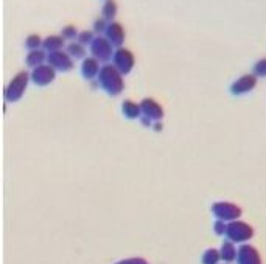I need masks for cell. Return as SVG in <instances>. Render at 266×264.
<instances>
[{
	"mask_svg": "<svg viewBox=\"0 0 266 264\" xmlns=\"http://www.w3.org/2000/svg\"><path fill=\"white\" fill-rule=\"evenodd\" d=\"M98 84L112 97L120 95L125 89V81L122 78V73L111 64H106L100 69Z\"/></svg>",
	"mask_w": 266,
	"mask_h": 264,
	"instance_id": "cell-1",
	"label": "cell"
},
{
	"mask_svg": "<svg viewBox=\"0 0 266 264\" xmlns=\"http://www.w3.org/2000/svg\"><path fill=\"white\" fill-rule=\"evenodd\" d=\"M224 237L227 238V241L233 244H246L254 237V228L248 222L236 219V221L227 222Z\"/></svg>",
	"mask_w": 266,
	"mask_h": 264,
	"instance_id": "cell-2",
	"label": "cell"
},
{
	"mask_svg": "<svg viewBox=\"0 0 266 264\" xmlns=\"http://www.w3.org/2000/svg\"><path fill=\"white\" fill-rule=\"evenodd\" d=\"M212 213L220 221L232 222V221L238 219L243 212H242V209L236 203H232V202H217V203L212 205Z\"/></svg>",
	"mask_w": 266,
	"mask_h": 264,
	"instance_id": "cell-3",
	"label": "cell"
},
{
	"mask_svg": "<svg viewBox=\"0 0 266 264\" xmlns=\"http://www.w3.org/2000/svg\"><path fill=\"white\" fill-rule=\"evenodd\" d=\"M28 78H30V75L25 73V72H20V73H17L13 78V81L8 84V87L5 89V100L7 101L14 103V101L22 98V95H23V92L26 89Z\"/></svg>",
	"mask_w": 266,
	"mask_h": 264,
	"instance_id": "cell-4",
	"label": "cell"
},
{
	"mask_svg": "<svg viewBox=\"0 0 266 264\" xmlns=\"http://www.w3.org/2000/svg\"><path fill=\"white\" fill-rule=\"evenodd\" d=\"M140 110H142V116H146V119H150L151 122H161L164 116L162 106L153 98H145L140 103Z\"/></svg>",
	"mask_w": 266,
	"mask_h": 264,
	"instance_id": "cell-5",
	"label": "cell"
},
{
	"mask_svg": "<svg viewBox=\"0 0 266 264\" xmlns=\"http://www.w3.org/2000/svg\"><path fill=\"white\" fill-rule=\"evenodd\" d=\"M48 64L55 70H63V72H67L73 67L72 57L69 56V53L64 51H51L48 54Z\"/></svg>",
	"mask_w": 266,
	"mask_h": 264,
	"instance_id": "cell-6",
	"label": "cell"
},
{
	"mask_svg": "<svg viewBox=\"0 0 266 264\" xmlns=\"http://www.w3.org/2000/svg\"><path fill=\"white\" fill-rule=\"evenodd\" d=\"M236 262L238 264H261V256L258 250L251 244H242L236 253Z\"/></svg>",
	"mask_w": 266,
	"mask_h": 264,
	"instance_id": "cell-7",
	"label": "cell"
},
{
	"mask_svg": "<svg viewBox=\"0 0 266 264\" xmlns=\"http://www.w3.org/2000/svg\"><path fill=\"white\" fill-rule=\"evenodd\" d=\"M134 66V57L128 50H118L114 54V67L122 75L129 73Z\"/></svg>",
	"mask_w": 266,
	"mask_h": 264,
	"instance_id": "cell-8",
	"label": "cell"
},
{
	"mask_svg": "<svg viewBox=\"0 0 266 264\" xmlns=\"http://www.w3.org/2000/svg\"><path fill=\"white\" fill-rule=\"evenodd\" d=\"M30 78H32V81L38 85H47L55 79V69L42 64V66L33 69V73L30 75Z\"/></svg>",
	"mask_w": 266,
	"mask_h": 264,
	"instance_id": "cell-9",
	"label": "cell"
},
{
	"mask_svg": "<svg viewBox=\"0 0 266 264\" xmlns=\"http://www.w3.org/2000/svg\"><path fill=\"white\" fill-rule=\"evenodd\" d=\"M92 54L97 61H108L112 56V47L104 39H95L92 42Z\"/></svg>",
	"mask_w": 266,
	"mask_h": 264,
	"instance_id": "cell-10",
	"label": "cell"
},
{
	"mask_svg": "<svg viewBox=\"0 0 266 264\" xmlns=\"http://www.w3.org/2000/svg\"><path fill=\"white\" fill-rule=\"evenodd\" d=\"M81 72H83V76L86 79H94L100 73V63L95 60V57H87V60H84V63H83Z\"/></svg>",
	"mask_w": 266,
	"mask_h": 264,
	"instance_id": "cell-11",
	"label": "cell"
},
{
	"mask_svg": "<svg viewBox=\"0 0 266 264\" xmlns=\"http://www.w3.org/2000/svg\"><path fill=\"white\" fill-rule=\"evenodd\" d=\"M218 252H220V258H221L226 264H229V262H232V261L236 259V253H238V249L235 247L233 243L224 241L223 246H221V249H220Z\"/></svg>",
	"mask_w": 266,
	"mask_h": 264,
	"instance_id": "cell-12",
	"label": "cell"
},
{
	"mask_svg": "<svg viewBox=\"0 0 266 264\" xmlns=\"http://www.w3.org/2000/svg\"><path fill=\"white\" fill-rule=\"evenodd\" d=\"M254 85H255V79H254L252 76H245V78L238 79V81H236V82L232 85V92H233L235 95H242V94L249 92Z\"/></svg>",
	"mask_w": 266,
	"mask_h": 264,
	"instance_id": "cell-13",
	"label": "cell"
},
{
	"mask_svg": "<svg viewBox=\"0 0 266 264\" xmlns=\"http://www.w3.org/2000/svg\"><path fill=\"white\" fill-rule=\"evenodd\" d=\"M122 112L126 119L129 120H136V119H140L142 116V110H140V104L131 101V100H126L123 104H122Z\"/></svg>",
	"mask_w": 266,
	"mask_h": 264,
	"instance_id": "cell-14",
	"label": "cell"
},
{
	"mask_svg": "<svg viewBox=\"0 0 266 264\" xmlns=\"http://www.w3.org/2000/svg\"><path fill=\"white\" fill-rule=\"evenodd\" d=\"M44 61H45V54H44V51H41V50H33L32 53L28 54V57H26V64H28L30 67H33V69L42 66Z\"/></svg>",
	"mask_w": 266,
	"mask_h": 264,
	"instance_id": "cell-15",
	"label": "cell"
},
{
	"mask_svg": "<svg viewBox=\"0 0 266 264\" xmlns=\"http://www.w3.org/2000/svg\"><path fill=\"white\" fill-rule=\"evenodd\" d=\"M220 252L217 249H209L205 250L202 255V264H220Z\"/></svg>",
	"mask_w": 266,
	"mask_h": 264,
	"instance_id": "cell-16",
	"label": "cell"
},
{
	"mask_svg": "<svg viewBox=\"0 0 266 264\" xmlns=\"http://www.w3.org/2000/svg\"><path fill=\"white\" fill-rule=\"evenodd\" d=\"M44 47L45 50H48L50 53L51 51H59V48L63 47V41L59 38H48L45 42H44Z\"/></svg>",
	"mask_w": 266,
	"mask_h": 264,
	"instance_id": "cell-17",
	"label": "cell"
},
{
	"mask_svg": "<svg viewBox=\"0 0 266 264\" xmlns=\"http://www.w3.org/2000/svg\"><path fill=\"white\" fill-rule=\"evenodd\" d=\"M69 56L70 57H83L84 56V48L81 44H72L69 47Z\"/></svg>",
	"mask_w": 266,
	"mask_h": 264,
	"instance_id": "cell-18",
	"label": "cell"
},
{
	"mask_svg": "<svg viewBox=\"0 0 266 264\" xmlns=\"http://www.w3.org/2000/svg\"><path fill=\"white\" fill-rule=\"evenodd\" d=\"M115 264H150L145 258H140V256H132V258H126V259H122Z\"/></svg>",
	"mask_w": 266,
	"mask_h": 264,
	"instance_id": "cell-19",
	"label": "cell"
},
{
	"mask_svg": "<svg viewBox=\"0 0 266 264\" xmlns=\"http://www.w3.org/2000/svg\"><path fill=\"white\" fill-rule=\"evenodd\" d=\"M226 228H227V224H226L224 221H220V219H217V222H215V227H214L215 233H217V234H226Z\"/></svg>",
	"mask_w": 266,
	"mask_h": 264,
	"instance_id": "cell-20",
	"label": "cell"
},
{
	"mask_svg": "<svg viewBox=\"0 0 266 264\" xmlns=\"http://www.w3.org/2000/svg\"><path fill=\"white\" fill-rule=\"evenodd\" d=\"M39 44H41V41H39L38 36H32V38H28V41H26V45L32 50H38Z\"/></svg>",
	"mask_w": 266,
	"mask_h": 264,
	"instance_id": "cell-21",
	"label": "cell"
},
{
	"mask_svg": "<svg viewBox=\"0 0 266 264\" xmlns=\"http://www.w3.org/2000/svg\"><path fill=\"white\" fill-rule=\"evenodd\" d=\"M257 72H258L260 75H266V63H261V64H258V67H257Z\"/></svg>",
	"mask_w": 266,
	"mask_h": 264,
	"instance_id": "cell-22",
	"label": "cell"
},
{
	"mask_svg": "<svg viewBox=\"0 0 266 264\" xmlns=\"http://www.w3.org/2000/svg\"><path fill=\"white\" fill-rule=\"evenodd\" d=\"M140 122H142V125L146 126V128H148V126H151V123H153L150 119H146V116H140Z\"/></svg>",
	"mask_w": 266,
	"mask_h": 264,
	"instance_id": "cell-23",
	"label": "cell"
},
{
	"mask_svg": "<svg viewBox=\"0 0 266 264\" xmlns=\"http://www.w3.org/2000/svg\"><path fill=\"white\" fill-rule=\"evenodd\" d=\"M64 36H66V38H73V36H75V33H73L72 28H69V30L64 32Z\"/></svg>",
	"mask_w": 266,
	"mask_h": 264,
	"instance_id": "cell-24",
	"label": "cell"
},
{
	"mask_svg": "<svg viewBox=\"0 0 266 264\" xmlns=\"http://www.w3.org/2000/svg\"><path fill=\"white\" fill-rule=\"evenodd\" d=\"M154 129L156 131H162V123L161 122H154Z\"/></svg>",
	"mask_w": 266,
	"mask_h": 264,
	"instance_id": "cell-25",
	"label": "cell"
},
{
	"mask_svg": "<svg viewBox=\"0 0 266 264\" xmlns=\"http://www.w3.org/2000/svg\"><path fill=\"white\" fill-rule=\"evenodd\" d=\"M223 264H226V262H223Z\"/></svg>",
	"mask_w": 266,
	"mask_h": 264,
	"instance_id": "cell-26",
	"label": "cell"
}]
</instances>
